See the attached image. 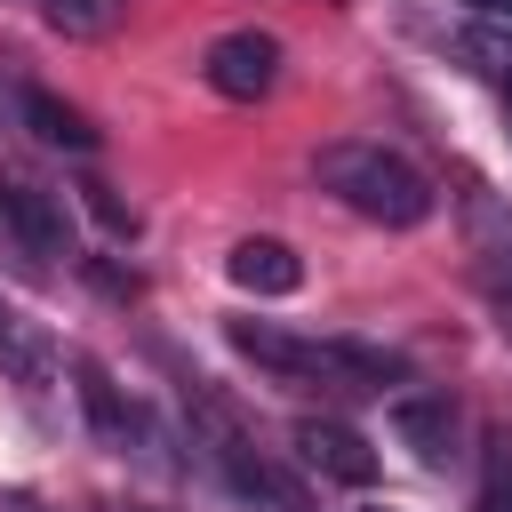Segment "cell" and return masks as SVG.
<instances>
[{
	"mask_svg": "<svg viewBox=\"0 0 512 512\" xmlns=\"http://www.w3.org/2000/svg\"><path fill=\"white\" fill-rule=\"evenodd\" d=\"M312 176H320V192H336V200H344L360 224H384V232H416V224L432 216V184H424V168H416V160H400L392 144H368V136H336V144H320Z\"/></svg>",
	"mask_w": 512,
	"mask_h": 512,
	"instance_id": "1",
	"label": "cell"
},
{
	"mask_svg": "<svg viewBox=\"0 0 512 512\" xmlns=\"http://www.w3.org/2000/svg\"><path fill=\"white\" fill-rule=\"evenodd\" d=\"M192 400V448L224 472V488L232 496H248V504H264V512H304V496H296V480H280V464H264L256 456V440H248V424L216 400V392H184Z\"/></svg>",
	"mask_w": 512,
	"mask_h": 512,
	"instance_id": "2",
	"label": "cell"
},
{
	"mask_svg": "<svg viewBox=\"0 0 512 512\" xmlns=\"http://www.w3.org/2000/svg\"><path fill=\"white\" fill-rule=\"evenodd\" d=\"M224 336H232L240 360H256V368L280 376V384L352 392V384H344V336H288V328H272V320H232Z\"/></svg>",
	"mask_w": 512,
	"mask_h": 512,
	"instance_id": "3",
	"label": "cell"
},
{
	"mask_svg": "<svg viewBox=\"0 0 512 512\" xmlns=\"http://www.w3.org/2000/svg\"><path fill=\"white\" fill-rule=\"evenodd\" d=\"M0 240H8L32 272L64 264V256H72V208H64V192H48V184H32V176H8V184H0Z\"/></svg>",
	"mask_w": 512,
	"mask_h": 512,
	"instance_id": "4",
	"label": "cell"
},
{
	"mask_svg": "<svg viewBox=\"0 0 512 512\" xmlns=\"http://www.w3.org/2000/svg\"><path fill=\"white\" fill-rule=\"evenodd\" d=\"M200 80H208L216 96H232V104H256V96H272V80H280V40H272V32H224V40H208Z\"/></svg>",
	"mask_w": 512,
	"mask_h": 512,
	"instance_id": "5",
	"label": "cell"
},
{
	"mask_svg": "<svg viewBox=\"0 0 512 512\" xmlns=\"http://www.w3.org/2000/svg\"><path fill=\"white\" fill-rule=\"evenodd\" d=\"M392 432H400V448L424 464V472H448L456 464V440H464V416H456V400L448 392H392Z\"/></svg>",
	"mask_w": 512,
	"mask_h": 512,
	"instance_id": "6",
	"label": "cell"
},
{
	"mask_svg": "<svg viewBox=\"0 0 512 512\" xmlns=\"http://www.w3.org/2000/svg\"><path fill=\"white\" fill-rule=\"evenodd\" d=\"M296 464L304 472H320V480H336V488H368L376 480V448L344 424V416H296Z\"/></svg>",
	"mask_w": 512,
	"mask_h": 512,
	"instance_id": "7",
	"label": "cell"
},
{
	"mask_svg": "<svg viewBox=\"0 0 512 512\" xmlns=\"http://www.w3.org/2000/svg\"><path fill=\"white\" fill-rule=\"evenodd\" d=\"M72 376H80V408H88V424H96V440H104V448H120V456H128V448H144V440H152V432H144V408L112 384V368H104V360H72Z\"/></svg>",
	"mask_w": 512,
	"mask_h": 512,
	"instance_id": "8",
	"label": "cell"
},
{
	"mask_svg": "<svg viewBox=\"0 0 512 512\" xmlns=\"http://www.w3.org/2000/svg\"><path fill=\"white\" fill-rule=\"evenodd\" d=\"M224 272H232V288H248V296H296V288H304V264H296L288 240H232Z\"/></svg>",
	"mask_w": 512,
	"mask_h": 512,
	"instance_id": "9",
	"label": "cell"
},
{
	"mask_svg": "<svg viewBox=\"0 0 512 512\" xmlns=\"http://www.w3.org/2000/svg\"><path fill=\"white\" fill-rule=\"evenodd\" d=\"M0 368H8V376H16L32 400H40V392H48V376H56V352H48V336H40L32 320H16L8 304H0Z\"/></svg>",
	"mask_w": 512,
	"mask_h": 512,
	"instance_id": "10",
	"label": "cell"
},
{
	"mask_svg": "<svg viewBox=\"0 0 512 512\" xmlns=\"http://www.w3.org/2000/svg\"><path fill=\"white\" fill-rule=\"evenodd\" d=\"M16 112H24V128H32L40 144H56V152H88V144H96V128H88L64 96H48V88H24Z\"/></svg>",
	"mask_w": 512,
	"mask_h": 512,
	"instance_id": "11",
	"label": "cell"
},
{
	"mask_svg": "<svg viewBox=\"0 0 512 512\" xmlns=\"http://www.w3.org/2000/svg\"><path fill=\"white\" fill-rule=\"evenodd\" d=\"M32 8H40L56 32H80V40H96V32H112V24H120V8H128V0H32Z\"/></svg>",
	"mask_w": 512,
	"mask_h": 512,
	"instance_id": "12",
	"label": "cell"
},
{
	"mask_svg": "<svg viewBox=\"0 0 512 512\" xmlns=\"http://www.w3.org/2000/svg\"><path fill=\"white\" fill-rule=\"evenodd\" d=\"M464 56H472L496 88L512 80V32H504V24H472V32H464Z\"/></svg>",
	"mask_w": 512,
	"mask_h": 512,
	"instance_id": "13",
	"label": "cell"
},
{
	"mask_svg": "<svg viewBox=\"0 0 512 512\" xmlns=\"http://www.w3.org/2000/svg\"><path fill=\"white\" fill-rule=\"evenodd\" d=\"M472 512H512V440H504V432L488 440V472H480V496H472Z\"/></svg>",
	"mask_w": 512,
	"mask_h": 512,
	"instance_id": "14",
	"label": "cell"
},
{
	"mask_svg": "<svg viewBox=\"0 0 512 512\" xmlns=\"http://www.w3.org/2000/svg\"><path fill=\"white\" fill-rule=\"evenodd\" d=\"M0 512H56V504H40V496H24V488H0Z\"/></svg>",
	"mask_w": 512,
	"mask_h": 512,
	"instance_id": "15",
	"label": "cell"
},
{
	"mask_svg": "<svg viewBox=\"0 0 512 512\" xmlns=\"http://www.w3.org/2000/svg\"><path fill=\"white\" fill-rule=\"evenodd\" d=\"M504 120H512V80H504Z\"/></svg>",
	"mask_w": 512,
	"mask_h": 512,
	"instance_id": "16",
	"label": "cell"
}]
</instances>
